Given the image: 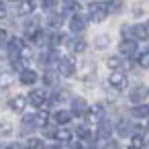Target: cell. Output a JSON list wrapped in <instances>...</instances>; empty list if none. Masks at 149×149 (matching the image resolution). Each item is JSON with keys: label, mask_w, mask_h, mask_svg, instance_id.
<instances>
[{"label": "cell", "mask_w": 149, "mask_h": 149, "mask_svg": "<svg viewBox=\"0 0 149 149\" xmlns=\"http://www.w3.org/2000/svg\"><path fill=\"white\" fill-rule=\"evenodd\" d=\"M88 13H90V19H92L94 23H102V21L108 17L110 8H108V4H104V2H92L90 8H88Z\"/></svg>", "instance_id": "obj_1"}, {"label": "cell", "mask_w": 149, "mask_h": 149, "mask_svg": "<svg viewBox=\"0 0 149 149\" xmlns=\"http://www.w3.org/2000/svg\"><path fill=\"white\" fill-rule=\"evenodd\" d=\"M57 70H59V74L61 76H65V78H72L74 74H76V59L74 57H59V61H57Z\"/></svg>", "instance_id": "obj_2"}, {"label": "cell", "mask_w": 149, "mask_h": 149, "mask_svg": "<svg viewBox=\"0 0 149 149\" xmlns=\"http://www.w3.org/2000/svg\"><path fill=\"white\" fill-rule=\"evenodd\" d=\"M123 33H129L135 41H147L149 39V27L147 25H133L131 29L123 27Z\"/></svg>", "instance_id": "obj_3"}, {"label": "cell", "mask_w": 149, "mask_h": 149, "mask_svg": "<svg viewBox=\"0 0 149 149\" xmlns=\"http://www.w3.org/2000/svg\"><path fill=\"white\" fill-rule=\"evenodd\" d=\"M108 84L114 88V90H125L127 88V76L120 72V70H116V72H112L110 76H108Z\"/></svg>", "instance_id": "obj_4"}, {"label": "cell", "mask_w": 149, "mask_h": 149, "mask_svg": "<svg viewBox=\"0 0 149 149\" xmlns=\"http://www.w3.org/2000/svg\"><path fill=\"white\" fill-rule=\"evenodd\" d=\"M88 110H90V106H88L86 98L76 96V98L72 100V114H76V116H84V114H88Z\"/></svg>", "instance_id": "obj_5"}, {"label": "cell", "mask_w": 149, "mask_h": 149, "mask_svg": "<svg viewBox=\"0 0 149 149\" xmlns=\"http://www.w3.org/2000/svg\"><path fill=\"white\" fill-rule=\"evenodd\" d=\"M118 51H120V55H125V57H135V55H137V41H135V39H125V41H120Z\"/></svg>", "instance_id": "obj_6"}, {"label": "cell", "mask_w": 149, "mask_h": 149, "mask_svg": "<svg viewBox=\"0 0 149 149\" xmlns=\"http://www.w3.org/2000/svg\"><path fill=\"white\" fill-rule=\"evenodd\" d=\"M29 102H31L33 106H45V102H47V92L41 90V88L31 90V92H29Z\"/></svg>", "instance_id": "obj_7"}, {"label": "cell", "mask_w": 149, "mask_h": 149, "mask_svg": "<svg viewBox=\"0 0 149 149\" xmlns=\"http://www.w3.org/2000/svg\"><path fill=\"white\" fill-rule=\"evenodd\" d=\"M19 80H21L23 86H33V84H37L39 76H37V72H33V70H21Z\"/></svg>", "instance_id": "obj_8"}, {"label": "cell", "mask_w": 149, "mask_h": 149, "mask_svg": "<svg viewBox=\"0 0 149 149\" xmlns=\"http://www.w3.org/2000/svg\"><path fill=\"white\" fill-rule=\"evenodd\" d=\"M70 29H72V33H82V31L86 29V19L76 13V15L72 17V21H70Z\"/></svg>", "instance_id": "obj_9"}, {"label": "cell", "mask_w": 149, "mask_h": 149, "mask_svg": "<svg viewBox=\"0 0 149 149\" xmlns=\"http://www.w3.org/2000/svg\"><path fill=\"white\" fill-rule=\"evenodd\" d=\"M102 116H104V108H102V104H94V106L88 110V120H90V123H100Z\"/></svg>", "instance_id": "obj_10"}, {"label": "cell", "mask_w": 149, "mask_h": 149, "mask_svg": "<svg viewBox=\"0 0 149 149\" xmlns=\"http://www.w3.org/2000/svg\"><path fill=\"white\" fill-rule=\"evenodd\" d=\"M131 116H135V118H149V104H135L131 108Z\"/></svg>", "instance_id": "obj_11"}, {"label": "cell", "mask_w": 149, "mask_h": 149, "mask_svg": "<svg viewBox=\"0 0 149 149\" xmlns=\"http://www.w3.org/2000/svg\"><path fill=\"white\" fill-rule=\"evenodd\" d=\"M145 88L143 86H137V88H133L131 92H129V100L133 102V104H141V100L145 98Z\"/></svg>", "instance_id": "obj_12"}, {"label": "cell", "mask_w": 149, "mask_h": 149, "mask_svg": "<svg viewBox=\"0 0 149 149\" xmlns=\"http://www.w3.org/2000/svg\"><path fill=\"white\" fill-rule=\"evenodd\" d=\"M27 100H29V98H25V96H15V98L8 102V106H10V110H15V112H23L25 106H27Z\"/></svg>", "instance_id": "obj_13"}, {"label": "cell", "mask_w": 149, "mask_h": 149, "mask_svg": "<svg viewBox=\"0 0 149 149\" xmlns=\"http://www.w3.org/2000/svg\"><path fill=\"white\" fill-rule=\"evenodd\" d=\"M72 110H57L55 114H53V120L57 123V125H68L70 120H72Z\"/></svg>", "instance_id": "obj_14"}, {"label": "cell", "mask_w": 149, "mask_h": 149, "mask_svg": "<svg viewBox=\"0 0 149 149\" xmlns=\"http://www.w3.org/2000/svg\"><path fill=\"white\" fill-rule=\"evenodd\" d=\"M21 129H23V133H31V131H35V129H37L35 114H27V116L23 118V125H21Z\"/></svg>", "instance_id": "obj_15"}, {"label": "cell", "mask_w": 149, "mask_h": 149, "mask_svg": "<svg viewBox=\"0 0 149 149\" xmlns=\"http://www.w3.org/2000/svg\"><path fill=\"white\" fill-rule=\"evenodd\" d=\"M110 133H112V127L108 125V120L102 118V120L98 123V137H100V139H108Z\"/></svg>", "instance_id": "obj_16"}, {"label": "cell", "mask_w": 149, "mask_h": 149, "mask_svg": "<svg viewBox=\"0 0 149 149\" xmlns=\"http://www.w3.org/2000/svg\"><path fill=\"white\" fill-rule=\"evenodd\" d=\"M37 31H39V21H37V19L25 23V35H27V37H33Z\"/></svg>", "instance_id": "obj_17"}, {"label": "cell", "mask_w": 149, "mask_h": 149, "mask_svg": "<svg viewBox=\"0 0 149 149\" xmlns=\"http://www.w3.org/2000/svg\"><path fill=\"white\" fill-rule=\"evenodd\" d=\"M31 39H33V43H35V45H45V43H49V39H51V37H49L45 31H41V29H39Z\"/></svg>", "instance_id": "obj_18"}, {"label": "cell", "mask_w": 149, "mask_h": 149, "mask_svg": "<svg viewBox=\"0 0 149 149\" xmlns=\"http://www.w3.org/2000/svg\"><path fill=\"white\" fill-rule=\"evenodd\" d=\"M53 137H55L59 143H70V141H72V131H68V129H57Z\"/></svg>", "instance_id": "obj_19"}, {"label": "cell", "mask_w": 149, "mask_h": 149, "mask_svg": "<svg viewBox=\"0 0 149 149\" xmlns=\"http://www.w3.org/2000/svg\"><path fill=\"white\" fill-rule=\"evenodd\" d=\"M35 10V2L33 0H23L19 4V15H31Z\"/></svg>", "instance_id": "obj_20"}, {"label": "cell", "mask_w": 149, "mask_h": 149, "mask_svg": "<svg viewBox=\"0 0 149 149\" xmlns=\"http://www.w3.org/2000/svg\"><path fill=\"white\" fill-rule=\"evenodd\" d=\"M70 49H72L74 53H82V51L86 49V41H84V39H72V41H70Z\"/></svg>", "instance_id": "obj_21"}, {"label": "cell", "mask_w": 149, "mask_h": 149, "mask_svg": "<svg viewBox=\"0 0 149 149\" xmlns=\"http://www.w3.org/2000/svg\"><path fill=\"white\" fill-rule=\"evenodd\" d=\"M145 145H147V141H145L143 135H133L131 137V149H143Z\"/></svg>", "instance_id": "obj_22"}, {"label": "cell", "mask_w": 149, "mask_h": 149, "mask_svg": "<svg viewBox=\"0 0 149 149\" xmlns=\"http://www.w3.org/2000/svg\"><path fill=\"white\" fill-rule=\"evenodd\" d=\"M106 65H108L112 72H116V70H120V68H123V57H118V55L108 57V59H106Z\"/></svg>", "instance_id": "obj_23"}, {"label": "cell", "mask_w": 149, "mask_h": 149, "mask_svg": "<svg viewBox=\"0 0 149 149\" xmlns=\"http://www.w3.org/2000/svg\"><path fill=\"white\" fill-rule=\"evenodd\" d=\"M47 25H49L51 29H59V27L63 25V15H51L49 21H47Z\"/></svg>", "instance_id": "obj_24"}, {"label": "cell", "mask_w": 149, "mask_h": 149, "mask_svg": "<svg viewBox=\"0 0 149 149\" xmlns=\"http://www.w3.org/2000/svg\"><path fill=\"white\" fill-rule=\"evenodd\" d=\"M35 120H37V127H45L47 120H49V112H47V110H39V112L35 114Z\"/></svg>", "instance_id": "obj_25"}, {"label": "cell", "mask_w": 149, "mask_h": 149, "mask_svg": "<svg viewBox=\"0 0 149 149\" xmlns=\"http://www.w3.org/2000/svg\"><path fill=\"white\" fill-rule=\"evenodd\" d=\"M116 133H118L120 137H127V135H131V125H129L127 120H120V123L116 125Z\"/></svg>", "instance_id": "obj_26"}, {"label": "cell", "mask_w": 149, "mask_h": 149, "mask_svg": "<svg viewBox=\"0 0 149 149\" xmlns=\"http://www.w3.org/2000/svg\"><path fill=\"white\" fill-rule=\"evenodd\" d=\"M76 133H78L80 139H92V131H90L88 125H80V127L76 129Z\"/></svg>", "instance_id": "obj_27"}, {"label": "cell", "mask_w": 149, "mask_h": 149, "mask_svg": "<svg viewBox=\"0 0 149 149\" xmlns=\"http://www.w3.org/2000/svg\"><path fill=\"white\" fill-rule=\"evenodd\" d=\"M27 149H45V143H43V139L31 137V139L27 141Z\"/></svg>", "instance_id": "obj_28"}, {"label": "cell", "mask_w": 149, "mask_h": 149, "mask_svg": "<svg viewBox=\"0 0 149 149\" xmlns=\"http://www.w3.org/2000/svg\"><path fill=\"white\" fill-rule=\"evenodd\" d=\"M78 8H80V4L76 2V0H63V13H78Z\"/></svg>", "instance_id": "obj_29"}, {"label": "cell", "mask_w": 149, "mask_h": 149, "mask_svg": "<svg viewBox=\"0 0 149 149\" xmlns=\"http://www.w3.org/2000/svg\"><path fill=\"white\" fill-rule=\"evenodd\" d=\"M137 61H139L141 68H149V51H143V53L137 57Z\"/></svg>", "instance_id": "obj_30"}, {"label": "cell", "mask_w": 149, "mask_h": 149, "mask_svg": "<svg viewBox=\"0 0 149 149\" xmlns=\"http://www.w3.org/2000/svg\"><path fill=\"white\" fill-rule=\"evenodd\" d=\"M43 80H45V84H47V86H53V84L57 82V78H55V74H53V72H45Z\"/></svg>", "instance_id": "obj_31"}, {"label": "cell", "mask_w": 149, "mask_h": 149, "mask_svg": "<svg viewBox=\"0 0 149 149\" xmlns=\"http://www.w3.org/2000/svg\"><path fill=\"white\" fill-rule=\"evenodd\" d=\"M49 41H51V45H53V47H57V45H61V43H63V35H61V33L51 35V39H49Z\"/></svg>", "instance_id": "obj_32"}, {"label": "cell", "mask_w": 149, "mask_h": 149, "mask_svg": "<svg viewBox=\"0 0 149 149\" xmlns=\"http://www.w3.org/2000/svg\"><path fill=\"white\" fill-rule=\"evenodd\" d=\"M55 4H57V0H41V6H43L45 10H51V8H55Z\"/></svg>", "instance_id": "obj_33"}, {"label": "cell", "mask_w": 149, "mask_h": 149, "mask_svg": "<svg viewBox=\"0 0 149 149\" xmlns=\"http://www.w3.org/2000/svg\"><path fill=\"white\" fill-rule=\"evenodd\" d=\"M10 82H13L10 74H2V76H0V86H2V88H6V86H8Z\"/></svg>", "instance_id": "obj_34"}, {"label": "cell", "mask_w": 149, "mask_h": 149, "mask_svg": "<svg viewBox=\"0 0 149 149\" xmlns=\"http://www.w3.org/2000/svg\"><path fill=\"white\" fill-rule=\"evenodd\" d=\"M106 45H108V37H106V35H102V37H98V39H96V47H100V49H102V47H106Z\"/></svg>", "instance_id": "obj_35"}, {"label": "cell", "mask_w": 149, "mask_h": 149, "mask_svg": "<svg viewBox=\"0 0 149 149\" xmlns=\"http://www.w3.org/2000/svg\"><path fill=\"white\" fill-rule=\"evenodd\" d=\"M108 8H110V10H114V13H116V10H120V0H112V2L108 4Z\"/></svg>", "instance_id": "obj_36"}, {"label": "cell", "mask_w": 149, "mask_h": 149, "mask_svg": "<svg viewBox=\"0 0 149 149\" xmlns=\"http://www.w3.org/2000/svg\"><path fill=\"white\" fill-rule=\"evenodd\" d=\"M6 41H8V33L0 29V43H6Z\"/></svg>", "instance_id": "obj_37"}, {"label": "cell", "mask_w": 149, "mask_h": 149, "mask_svg": "<svg viewBox=\"0 0 149 149\" xmlns=\"http://www.w3.org/2000/svg\"><path fill=\"white\" fill-rule=\"evenodd\" d=\"M6 17V6H4V2L0 0V19H4Z\"/></svg>", "instance_id": "obj_38"}, {"label": "cell", "mask_w": 149, "mask_h": 149, "mask_svg": "<svg viewBox=\"0 0 149 149\" xmlns=\"http://www.w3.org/2000/svg\"><path fill=\"white\" fill-rule=\"evenodd\" d=\"M104 149H116V143H114V141H108V143H106V147H104Z\"/></svg>", "instance_id": "obj_39"}, {"label": "cell", "mask_w": 149, "mask_h": 149, "mask_svg": "<svg viewBox=\"0 0 149 149\" xmlns=\"http://www.w3.org/2000/svg\"><path fill=\"white\" fill-rule=\"evenodd\" d=\"M6 149H23L19 143H10V145H6Z\"/></svg>", "instance_id": "obj_40"}, {"label": "cell", "mask_w": 149, "mask_h": 149, "mask_svg": "<svg viewBox=\"0 0 149 149\" xmlns=\"http://www.w3.org/2000/svg\"><path fill=\"white\" fill-rule=\"evenodd\" d=\"M72 149H82V145H80V143H74V145H72Z\"/></svg>", "instance_id": "obj_41"}, {"label": "cell", "mask_w": 149, "mask_h": 149, "mask_svg": "<svg viewBox=\"0 0 149 149\" xmlns=\"http://www.w3.org/2000/svg\"><path fill=\"white\" fill-rule=\"evenodd\" d=\"M49 149H61V147H57V145H53V147H49Z\"/></svg>", "instance_id": "obj_42"}, {"label": "cell", "mask_w": 149, "mask_h": 149, "mask_svg": "<svg viewBox=\"0 0 149 149\" xmlns=\"http://www.w3.org/2000/svg\"><path fill=\"white\" fill-rule=\"evenodd\" d=\"M147 123H149V118H147Z\"/></svg>", "instance_id": "obj_43"}, {"label": "cell", "mask_w": 149, "mask_h": 149, "mask_svg": "<svg viewBox=\"0 0 149 149\" xmlns=\"http://www.w3.org/2000/svg\"><path fill=\"white\" fill-rule=\"evenodd\" d=\"M147 27H149V25H147Z\"/></svg>", "instance_id": "obj_44"}]
</instances>
